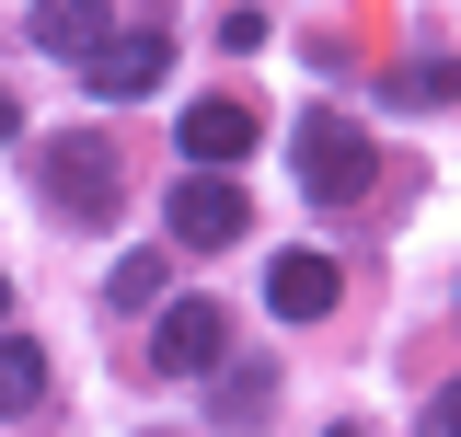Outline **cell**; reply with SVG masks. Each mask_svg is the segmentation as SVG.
<instances>
[{"instance_id":"obj_3","label":"cell","mask_w":461,"mask_h":437,"mask_svg":"<svg viewBox=\"0 0 461 437\" xmlns=\"http://www.w3.org/2000/svg\"><path fill=\"white\" fill-rule=\"evenodd\" d=\"M162 218H173V242H185V254H230V242L254 230V196H242V173H185Z\"/></svg>"},{"instance_id":"obj_6","label":"cell","mask_w":461,"mask_h":437,"mask_svg":"<svg viewBox=\"0 0 461 437\" xmlns=\"http://www.w3.org/2000/svg\"><path fill=\"white\" fill-rule=\"evenodd\" d=\"M173 138H185V162H196V173H230L242 150H254V104H242V93H208V104H185Z\"/></svg>"},{"instance_id":"obj_8","label":"cell","mask_w":461,"mask_h":437,"mask_svg":"<svg viewBox=\"0 0 461 437\" xmlns=\"http://www.w3.org/2000/svg\"><path fill=\"white\" fill-rule=\"evenodd\" d=\"M104 35H115V12H104V0H35V47L69 58V69L104 47Z\"/></svg>"},{"instance_id":"obj_7","label":"cell","mask_w":461,"mask_h":437,"mask_svg":"<svg viewBox=\"0 0 461 437\" xmlns=\"http://www.w3.org/2000/svg\"><path fill=\"white\" fill-rule=\"evenodd\" d=\"M335 299H346L335 254H277V265H266V311H277V323H323Z\"/></svg>"},{"instance_id":"obj_1","label":"cell","mask_w":461,"mask_h":437,"mask_svg":"<svg viewBox=\"0 0 461 437\" xmlns=\"http://www.w3.org/2000/svg\"><path fill=\"white\" fill-rule=\"evenodd\" d=\"M35 184H47V208L81 218V230H104V218L127 208V173H115L104 138H47V150H35Z\"/></svg>"},{"instance_id":"obj_15","label":"cell","mask_w":461,"mask_h":437,"mask_svg":"<svg viewBox=\"0 0 461 437\" xmlns=\"http://www.w3.org/2000/svg\"><path fill=\"white\" fill-rule=\"evenodd\" d=\"M323 437H369V426H323Z\"/></svg>"},{"instance_id":"obj_11","label":"cell","mask_w":461,"mask_h":437,"mask_svg":"<svg viewBox=\"0 0 461 437\" xmlns=\"http://www.w3.org/2000/svg\"><path fill=\"white\" fill-rule=\"evenodd\" d=\"M104 299L115 311H150V299H162V254H127V265L104 276Z\"/></svg>"},{"instance_id":"obj_5","label":"cell","mask_w":461,"mask_h":437,"mask_svg":"<svg viewBox=\"0 0 461 437\" xmlns=\"http://www.w3.org/2000/svg\"><path fill=\"white\" fill-rule=\"evenodd\" d=\"M162 69H173V35H162V23H139V35H104V47L81 58V81H93L104 104H139V93H162Z\"/></svg>"},{"instance_id":"obj_12","label":"cell","mask_w":461,"mask_h":437,"mask_svg":"<svg viewBox=\"0 0 461 437\" xmlns=\"http://www.w3.org/2000/svg\"><path fill=\"white\" fill-rule=\"evenodd\" d=\"M381 104H403V115H415V104H450V69H393Z\"/></svg>"},{"instance_id":"obj_13","label":"cell","mask_w":461,"mask_h":437,"mask_svg":"<svg viewBox=\"0 0 461 437\" xmlns=\"http://www.w3.org/2000/svg\"><path fill=\"white\" fill-rule=\"evenodd\" d=\"M450 415H461V391H427V437H450Z\"/></svg>"},{"instance_id":"obj_4","label":"cell","mask_w":461,"mask_h":437,"mask_svg":"<svg viewBox=\"0 0 461 437\" xmlns=\"http://www.w3.org/2000/svg\"><path fill=\"white\" fill-rule=\"evenodd\" d=\"M230 357V311L220 299H162V323H150V369L162 380H208Z\"/></svg>"},{"instance_id":"obj_10","label":"cell","mask_w":461,"mask_h":437,"mask_svg":"<svg viewBox=\"0 0 461 437\" xmlns=\"http://www.w3.org/2000/svg\"><path fill=\"white\" fill-rule=\"evenodd\" d=\"M208 380H220V426H254L277 403V369H208Z\"/></svg>"},{"instance_id":"obj_9","label":"cell","mask_w":461,"mask_h":437,"mask_svg":"<svg viewBox=\"0 0 461 437\" xmlns=\"http://www.w3.org/2000/svg\"><path fill=\"white\" fill-rule=\"evenodd\" d=\"M35 403H47V345L0 334V415H35Z\"/></svg>"},{"instance_id":"obj_16","label":"cell","mask_w":461,"mask_h":437,"mask_svg":"<svg viewBox=\"0 0 461 437\" xmlns=\"http://www.w3.org/2000/svg\"><path fill=\"white\" fill-rule=\"evenodd\" d=\"M0 311H12V276H0Z\"/></svg>"},{"instance_id":"obj_2","label":"cell","mask_w":461,"mask_h":437,"mask_svg":"<svg viewBox=\"0 0 461 437\" xmlns=\"http://www.w3.org/2000/svg\"><path fill=\"white\" fill-rule=\"evenodd\" d=\"M300 184H312L323 208H357V196L381 184V150H369V127H346V115H300Z\"/></svg>"},{"instance_id":"obj_14","label":"cell","mask_w":461,"mask_h":437,"mask_svg":"<svg viewBox=\"0 0 461 437\" xmlns=\"http://www.w3.org/2000/svg\"><path fill=\"white\" fill-rule=\"evenodd\" d=\"M12 138H23V104H12V93H0V150H12Z\"/></svg>"}]
</instances>
